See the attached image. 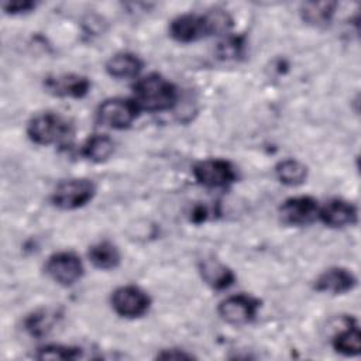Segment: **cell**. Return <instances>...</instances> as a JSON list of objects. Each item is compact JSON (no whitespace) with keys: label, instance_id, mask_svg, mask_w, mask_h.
Instances as JSON below:
<instances>
[{"label":"cell","instance_id":"7","mask_svg":"<svg viewBox=\"0 0 361 361\" xmlns=\"http://www.w3.org/2000/svg\"><path fill=\"white\" fill-rule=\"evenodd\" d=\"M45 271L56 283L71 286L82 278L83 264L76 254L61 251L48 258Z\"/></svg>","mask_w":361,"mask_h":361},{"label":"cell","instance_id":"13","mask_svg":"<svg viewBox=\"0 0 361 361\" xmlns=\"http://www.w3.org/2000/svg\"><path fill=\"white\" fill-rule=\"evenodd\" d=\"M171 37L182 44L193 42L207 35L203 16L197 14H182L171 21L169 25Z\"/></svg>","mask_w":361,"mask_h":361},{"label":"cell","instance_id":"15","mask_svg":"<svg viewBox=\"0 0 361 361\" xmlns=\"http://www.w3.org/2000/svg\"><path fill=\"white\" fill-rule=\"evenodd\" d=\"M142 69V61L131 52H118L113 55L107 63L106 71L110 76L117 79L135 78Z\"/></svg>","mask_w":361,"mask_h":361},{"label":"cell","instance_id":"23","mask_svg":"<svg viewBox=\"0 0 361 361\" xmlns=\"http://www.w3.org/2000/svg\"><path fill=\"white\" fill-rule=\"evenodd\" d=\"M82 354L80 348L62 345V344H48L38 350L37 358L39 360H76Z\"/></svg>","mask_w":361,"mask_h":361},{"label":"cell","instance_id":"24","mask_svg":"<svg viewBox=\"0 0 361 361\" xmlns=\"http://www.w3.org/2000/svg\"><path fill=\"white\" fill-rule=\"evenodd\" d=\"M244 48L243 38L240 37H227L217 45V55L221 59H234L241 55Z\"/></svg>","mask_w":361,"mask_h":361},{"label":"cell","instance_id":"6","mask_svg":"<svg viewBox=\"0 0 361 361\" xmlns=\"http://www.w3.org/2000/svg\"><path fill=\"white\" fill-rule=\"evenodd\" d=\"M195 179L206 188H226L237 178L234 166L220 158H209L199 161L193 166Z\"/></svg>","mask_w":361,"mask_h":361},{"label":"cell","instance_id":"16","mask_svg":"<svg viewBox=\"0 0 361 361\" xmlns=\"http://www.w3.org/2000/svg\"><path fill=\"white\" fill-rule=\"evenodd\" d=\"M333 347L344 355H358L361 351V333L355 322L345 319V326L333 337Z\"/></svg>","mask_w":361,"mask_h":361},{"label":"cell","instance_id":"12","mask_svg":"<svg viewBox=\"0 0 361 361\" xmlns=\"http://www.w3.org/2000/svg\"><path fill=\"white\" fill-rule=\"evenodd\" d=\"M317 217L329 227H344L357 221V209L343 199H331L319 207Z\"/></svg>","mask_w":361,"mask_h":361},{"label":"cell","instance_id":"22","mask_svg":"<svg viewBox=\"0 0 361 361\" xmlns=\"http://www.w3.org/2000/svg\"><path fill=\"white\" fill-rule=\"evenodd\" d=\"M56 314L51 310H38V312H34L32 314H30L25 320V329L27 331L31 334V336H35V337H41L44 334H47L54 323H55V317Z\"/></svg>","mask_w":361,"mask_h":361},{"label":"cell","instance_id":"10","mask_svg":"<svg viewBox=\"0 0 361 361\" xmlns=\"http://www.w3.org/2000/svg\"><path fill=\"white\" fill-rule=\"evenodd\" d=\"M44 86L47 92H49L54 96L82 99L89 93L90 82L87 78L80 75L63 73L56 76H48L44 80Z\"/></svg>","mask_w":361,"mask_h":361},{"label":"cell","instance_id":"25","mask_svg":"<svg viewBox=\"0 0 361 361\" xmlns=\"http://www.w3.org/2000/svg\"><path fill=\"white\" fill-rule=\"evenodd\" d=\"M32 8H35V3L34 1H28V0H24V1H6V3H3V10L7 14H13V16L14 14L28 13Z\"/></svg>","mask_w":361,"mask_h":361},{"label":"cell","instance_id":"4","mask_svg":"<svg viewBox=\"0 0 361 361\" xmlns=\"http://www.w3.org/2000/svg\"><path fill=\"white\" fill-rule=\"evenodd\" d=\"M96 193L89 179H69L61 182L52 193V203L62 210H75L87 204Z\"/></svg>","mask_w":361,"mask_h":361},{"label":"cell","instance_id":"8","mask_svg":"<svg viewBox=\"0 0 361 361\" xmlns=\"http://www.w3.org/2000/svg\"><path fill=\"white\" fill-rule=\"evenodd\" d=\"M258 309L259 302L255 298L240 293L220 302L217 312L224 322L233 326H243L255 319Z\"/></svg>","mask_w":361,"mask_h":361},{"label":"cell","instance_id":"26","mask_svg":"<svg viewBox=\"0 0 361 361\" xmlns=\"http://www.w3.org/2000/svg\"><path fill=\"white\" fill-rule=\"evenodd\" d=\"M157 358H164V360H183V358H192V354H188L180 350H164L157 355Z\"/></svg>","mask_w":361,"mask_h":361},{"label":"cell","instance_id":"1","mask_svg":"<svg viewBox=\"0 0 361 361\" xmlns=\"http://www.w3.org/2000/svg\"><path fill=\"white\" fill-rule=\"evenodd\" d=\"M134 102L140 110L166 111L176 106L179 93L176 86L159 73H149L140 78L134 86Z\"/></svg>","mask_w":361,"mask_h":361},{"label":"cell","instance_id":"3","mask_svg":"<svg viewBox=\"0 0 361 361\" xmlns=\"http://www.w3.org/2000/svg\"><path fill=\"white\" fill-rule=\"evenodd\" d=\"M140 107L133 99L113 97L104 100L96 111V118L103 127L124 130L138 117Z\"/></svg>","mask_w":361,"mask_h":361},{"label":"cell","instance_id":"20","mask_svg":"<svg viewBox=\"0 0 361 361\" xmlns=\"http://www.w3.org/2000/svg\"><path fill=\"white\" fill-rule=\"evenodd\" d=\"M114 151V142L110 137L94 134L86 140L82 148V154L93 162H104L111 157Z\"/></svg>","mask_w":361,"mask_h":361},{"label":"cell","instance_id":"2","mask_svg":"<svg viewBox=\"0 0 361 361\" xmlns=\"http://www.w3.org/2000/svg\"><path fill=\"white\" fill-rule=\"evenodd\" d=\"M72 133L71 123L56 113H39L31 118L27 127L30 140L38 145L61 142Z\"/></svg>","mask_w":361,"mask_h":361},{"label":"cell","instance_id":"19","mask_svg":"<svg viewBox=\"0 0 361 361\" xmlns=\"http://www.w3.org/2000/svg\"><path fill=\"white\" fill-rule=\"evenodd\" d=\"M275 175L283 185L298 186L302 185L307 178V168L298 159L288 158L276 164Z\"/></svg>","mask_w":361,"mask_h":361},{"label":"cell","instance_id":"14","mask_svg":"<svg viewBox=\"0 0 361 361\" xmlns=\"http://www.w3.org/2000/svg\"><path fill=\"white\" fill-rule=\"evenodd\" d=\"M199 271L203 281L217 290L228 288L235 278L228 267L213 258L202 259L199 264Z\"/></svg>","mask_w":361,"mask_h":361},{"label":"cell","instance_id":"9","mask_svg":"<svg viewBox=\"0 0 361 361\" xmlns=\"http://www.w3.org/2000/svg\"><path fill=\"white\" fill-rule=\"evenodd\" d=\"M319 204L310 196L286 199L281 206V219L289 226H305L317 217Z\"/></svg>","mask_w":361,"mask_h":361},{"label":"cell","instance_id":"17","mask_svg":"<svg viewBox=\"0 0 361 361\" xmlns=\"http://www.w3.org/2000/svg\"><path fill=\"white\" fill-rule=\"evenodd\" d=\"M337 3L334 1H307L300 7L303 21L313 27H326L330 24Z\"/></svg>","mask_w":361,"mask_h":361},{"label":"cell","instance_id":"18","mask_svg":"<svg viewBox=\"0 0 361 361\" xmlns=\"http://www.w3.org/2000/svg\"><path fill=\"white\" fill-rule=\"evenodd\" d=\"M87 257L99 269H114L120 264V252L110 241H100L89 248Z\"/></svg>","mask_w":361,"mask_h":361},{"label":"cell","instance_id":"21","mask_svg":"<svg viewBox=\"0 0 361 361\" xmlns=\"http://www.w3.org/2000/svg\"><path fill=\"white\" fill-rule=\"evenodd\" d=\"M203 21L207 35H220L227 34L233 27L231 16L223 8H212L203 14Z\"/></svg>","mask_w":361,"mask_h":361},{"label":"cell","instance_id":"5","mask_svg":"<svg viewBox=\"0 0 361 361\" xmlns=\"http://www.w3.org/2000/svg\"><path fill=\"white\" fill-rule=\"evenodd\" d=\"M149 305V296L141 288L134 285L120 286L111 295V306L114 312L121 317H141L148 312Z\"/></svg>","mask_w":361,"mask_h":361},{"label":"cell","instance_id":"11","mask_svg":"<svg viewBox=\"0 0 361 361\" xmlns=\"http://www.w3.org/2000/svg\"><path fill=\"white\" fill-rule=\"evenodd\" d=\"M355 285H357V278L354 276V274L341 267H331L323 271L314 282L316 290L331 293V295L345 293L354 289Z\"/></svg>","mask_w":361,"mask_h":361}]
</instances>
